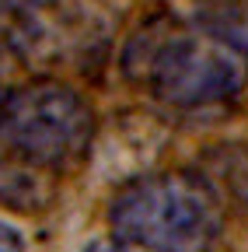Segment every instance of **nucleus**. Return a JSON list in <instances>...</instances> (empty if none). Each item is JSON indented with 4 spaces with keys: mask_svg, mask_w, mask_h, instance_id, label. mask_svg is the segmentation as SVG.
<instances>
[{
    "mask_svg": "<svg viewBox=\"0 0 248 252\" xmlns=\"http://www.w3.org/2000/svg\"><path fill=\"white\" fill-rule=\"evenodd\" d=\"M11 11H21V7H32V4H42V0H4Z\"/></svg>",
    "mask_w": 248,
    "mask_h": 252,
    "instance_id": "nucleus-7",
    "label": "nucleus"
},
{
    "mask_svg": "<svg viewBox=\"0 0 248 252\" xmlns=\"http://www.w3.org/2000/svg\"><path fill=\"white\" fill-rule=\"evenodd\" d=\"M84 252H154V249H147V245H137V242H130V238H102V242H91Z\"/></svg>",
    "mask_w": 248,
    "mask_h": 252,
    "instance_id": "nucleus-5",
    "label": "nucleus"
},
{
    "mask_svg": "<svg viewBox=\"0 0 248 252\" xmlns=\"http://www.w3.org/2000/svg\"><path fill=\"white\" fill-rule=\"evenodd\" d=\"M39 168L25 165L14 154H0V200L7 203H32L39 196Z\"/></svg>",
    "mask_w": 248,
    "mask_h": 252,
    "instance_id": "nucleus-4",
    "label": "nucleus"
},
{
    "mask_svg": "<svg viewBox=\"0 0 248 252\" xmlns=\"http://www.w3.org/2000/svg\"><path fill=\"white\" fill-rule=\"evenodd\" d=\"M0 252H28L25 242H21V235L7 224V220H0Z\"/></svg>",
    "mask_w": 248,
    "mask_h": 252,
    "instance_id": "nucleus-6",
    "label": "nucleus"
},
{
    "mask_svg": "<svg viewBox=\"0 0 248 252\" xmlns=\"http://www.w3.org/2000/svg\"><path fill=\"white\" fill-rule=\"evenodd\" d=\"M109 224L154 252H210L224 231V207L203 175L147 172L115 189Z\"/></svg>",
    "mask_w": 248,
    "mask_h": 252,
    "instance_id": "nucleus-2",
    "label": "nucleus"
},
{
    "mask_svg": "<svg viewBox=\"0 0 248 252\" xmlns=\"http://www.w3.org/2000/svg\"><path fill=\"white\" fill-rule=\"evenodd\" d=\"M95 112L56 77L0 88V144L39 172H67L91 147Z\"/></svg>",
    "mask_w": 248,
    "mask_h": 252,
    "instance_id": "nucleus-3",
    "label": "nucleus"
},
{
    "mask_svg": "<svg viewBox=\"0 0 248 252\" xmlns=\"http://www.w3.org/2000/svg\"><path fill=\"white\" fill-rule=\"evenodd\" d=\"M122 74L161 105L210 109L245 91L248 46L210 21L154 18L122 49Z\"/></svg>",
    "mask_w": 248,
    "mask_h": 252,
    "instance_id": "nucleus-1",
    "label": "nucleus"
}]
</instances>
